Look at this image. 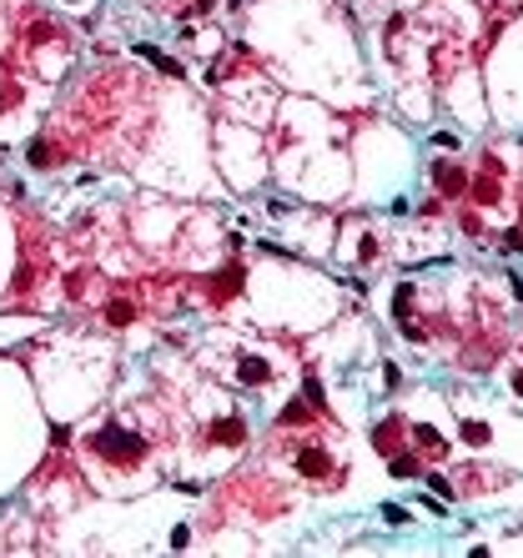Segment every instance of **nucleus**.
I'll return each mask as SVG.
<instances>
[{
    "label": "nucleus",
    "mask_w": 523,
    "mask_h": 558,
    "mask_svg": "<svg viewBox=\"0 0 523 558\" xmlns=\"http://www.w3.org/2000/svg\"><path fill=\"white\" fill-rule=\"evenodd\" d=\"M91 448L101 458H111V463H141L146 458V438L126 433V427H101V433L91 438Z\"/></svg>",
    "instance_id": "nucleus-1"
},
{
    "label": "nucleus",
    "mask_w": 523,
    "mask_h": 558,
    "mask_svg": "<svg viewBox=\"0 0 523 558\" xmlns=\"http://www.w3.org/2000/svg\"><path fill=\"white\" fill-rule=\"evenodd\" d=\"M327 468H332L327 448H322V443H302V453H297V473H302V478H327Z\"/></svg>",
    "instance_id": "nucleus-2"
},
{
    "label": "nucleus",
    "mask_w": 523,
    "mask_h": 558,
    "mask_svg": "<svg viewBox=\"0 0 523 558\" xmlns=\"http://www.w3.org/2000/svg\"><path fill=\"white\" fill-rule=\"evenodd\" d=\"M131 51H136L141 60H151V66H156L161 76H172V81H181V76H186V71H181V60H172V56H161V51L151 46V40H136V46H131Z\"/></svg>",
    "instance_id": "nucleus-3"
},
{
    "label": "nucleus",
    "mask_w": 523,
    "mask_h": 558,
    "mask_svg": "<svg viewBox=\"0 0 523 558\" xmlns=\"http://www.w3.org/2000/svg\"><path fill=\"white\" fill-rule=\"evenodd\" d=\"M267 377H272V368H267L262 357H242L237 362V382H247V388H262Z\"/></svg>",
    "instance_id": "nucleus-4"
},
{
    "label": "nucleus",
    "mask_w": 523,
    "mask_h": 558,
    "mask_svg": "<svg viewBox=\"0 0 523 558\" xmlns=\"http://www.w3.org/2000/svg\"><path fill=\"white\" fill-rule=\"evenodd\" d=\"M413 438H417V443H423V448H428V453H433V458H443V453H448V438H443V433H438V427H428V422H417V427H413Z\"/></svg>",
    "instance_id": "nucleus-5"
},
{
    "label": "nucleus",
    "mask_w": 523,
    "mask_h": 558,
    "mask_svg": "<svg viewBox=\"0 0 523 558\" xmlns=\"http://www.w3.org/2000/svg\"><path fill=\"white\" fill-rule=\"evenodd\" d=\"M433 181H438V191H448V197H453V191H463V186H468V177H463V171H458V166H438V171H433Z\"/></svg>",
    "instance_id": "nucleus-6"
},
{
    "label": "nucleus",
    "mask_w": 523,
    "mask_h": 558,
    "mask_svg": "<svg viewBox=\"0 0 523 558\" xmlns=\"http://www.w3.org/2000/svg\"><path fill=\"white\" fill-rule=\"evenodd\" d=\"M388 473H392V478H417V473H423V463H417L413 453H392V458H388Z\"/></svg>",
    "instance_id": "nucleus-7"
},
{
    "label": "nucleus",
    "mask_w": 523,
    "mask_h": 558,
    "mask_svg": "<svg viewBox=\"0 0 523 558\" xmlns=\"http://www.w3.org/2000/svg\"><path fill=\"white\" fill-rule=\"evenodd\" d=\"M408 307H413V287L403 282V287L392 292V322H408Z\"/></svg>",
    "instance_id": "nucleus-8"
},
{
    "label": "nucleus",
    "mask_w": 523,
    "mask_h": 558,
    "mask_svg": "<svg viewBox=\"0 0 523 558\" xmlns=\"http://www.w3.org/2000/svg\"><path fill=\"white\" fill-rule=\"evenodd\" d=\"M307 413H312V407H307V402H297V397H292V402L282 407V413H277V422H282V427H287V422H302Z\"/></svg>",
    "instance_id": "nucleus-9"
},
{
    "label": "nucleus",
    "mask_w": 523,
    "mask_h": 558,
    "mask_svg": "<svg viewBox=\"0 0 523 558\" xmlns=\"http://www.w3.org/2000/svg\"><path fill=\"white\" fill-rule=\"evenodd\" d=\"M307 402H312V413H327V397H322V382L317 377H307Z\"/></svg>",
    "instance_id": "nucleus-10"
},
{
    "label": "nucleus",
    "mask_w": 523,
    "mask_h": 558,
    "mask_svg": "<svg viewBox=\"0 0 523 558\" xmlns=\"http://www.w3.org/2000/svg\"><path fill=\"white\" fill-rule=\"evenodd\" d=\"M463 443L483 448V443H488V427H483V422H463Z\"/></svg>",
    "instance_id": "nucleus-11"
},
{
    "label": "nucleus",
    "mask_w": 523,
    "mask_h": 558,
    "mask_svg": "<svg viewBox=\"0 0 523 558\" xmlns=\"http://www.w3.org/2000/svg\"><path fill=\"white\" fill-rule=\"evenodd\" d=\"M106 317H111V327H126L136 312H131V302H111V312H106Z\"/></svg>",
    "instance_id": "nucleus-12"
},
{
    "label": "nucleus",
    "mask_w": 523,
    "mask_h": 558,
    "mask_svg": "<svg viewBox=\"0 0 523 558\" xmlns=\"http://www.w3.org/2000/svg\"><path fill=\"white\" fill-rule=\"evenodd\" d=\"M428 488H433V498H453V488H448L443 473H428Z\"/></svg>",
    "instance_id": "nucleus-13"
},
{
    "label": "nucleus",
    "mask_w": 523,
    "mask_h": 558,
    "mask_svg": "<svg viewBox=\"0 0 523 558\" xmlns=\"http://www.w3.org/2000/svg\"><path fill=\"white\" fill-rule=\"evenodd\" d=\"M242 433H247L242 422H222V427H217V438H226V443H242Z\"/></svg>",
    "instance_id": "nucleus-14"
},
{
    "label": "nucleus",
    "mask_w": 523,
    "mask_h": 558,
    "mask_svg": "<svg viewBox=\"0 0 523 558\" xmlns=\"http://www.w3.org/2000/svg\"><path fill=\"white\" fill-rule=\"evenodd\" d=\"M383 518H388V523H408V513L397 508V503H383Z\"/></svg>",
    "instance_id": "nucleus-15"
},
{
    "label": "nucleus",
    "mask_w": 523,
    "mask_h": 558,
    "mask_svg": "<svg viewBox=\"0 0 523 558\" xmlns=\"http://www.w3.org/2000/svg\"><path fill=\"white\" fill-rule=\"evenodd\" d=\"M358 256H363V262H372V256H378V242L363 237V242H358Z\"/></svg>",
    "instance_id": "nucleus-16"
},
{
    "label": "nucleus",
    "mask_w": 523,
    "mask_h": 558,
    "mask_svg": "<svg viewBox=\"0 0 523 558\" xmlns=\"http://www.w3.org/2000/svg\"><path fill=\"white\" fill-rule=\"evenodd\" d=\"M46 156H51V151H46V141H31V161H35V166H46Z\"/></svg>",
    "instance_id": "nucleus-17"
},
{
    "label": "nucleus",
    "mask_w": 523,
    "mask_h": 558,
    "mask_svg": "<svg viewBox=\"0 0 523 558\" xmlns=\"http://www.w3.org/2000/svg\"><path fill=\"white\" fill-rule=\"evenodd\" d=\"M504 242H508V252H523V231L513 227V231H508V237H504Z\"/></svg>",
    "instance_id": "nucleus-18"
},
{
    "label": "nucleus",
    "mask_w": 523,
    "mask_h": 558,
    "mask_svg": "<svg viewBox=\"0 0 523 558\" xmlns=\"http://www.w3.org/2000/svg\"><path fill=\"white\" fill-rule=\"evenodd\" d=\"M513 393H518V397H523V372H513Z\"/></svg>",
    "instance_id": "nucleus-19"
},
{
    "label": "nucleus",
    "mask_w": 523,
    "mask_h": 558,
    "mask_svg": "<svg viewBox=\"0 0 523 558\" xmlns=\"http://www.w3.org/2000/svg\"><path fill=\"white\" fill-rule=\"evenodd\" d=\"M232 10H247V0H232Z\"/></svg>",
    "instance_id": "nucleus-20"
}]
</instances>
